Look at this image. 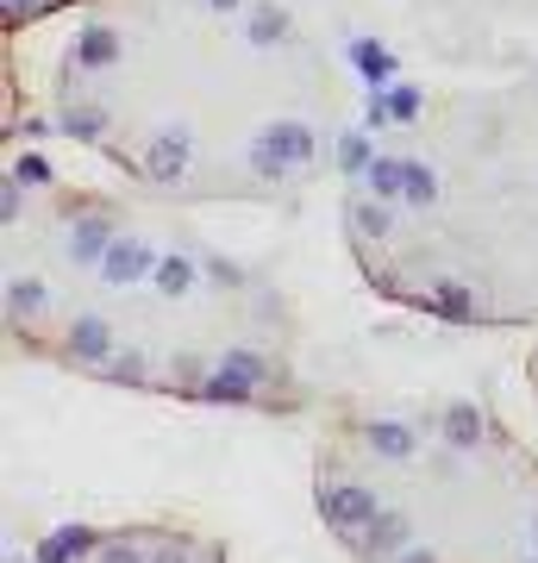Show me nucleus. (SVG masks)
Here are the masks:
<instances>
[{
  "instance_id": "nucleus-5",
  "label": "nucleus",
  "mask_w": 538,
  "mask_h": 563,
  "mask_svg": "<svg viewBox=\"0 0 538 563\" xmlns=\"http://www.w3.org/2000/svg\"><path fill=\"white\" fill-rule=\"evenodd\" d=\"M51 563H232L220 539L169 520H125V526H81L57 539Z\"/></svg>"
},
{
  "instance_id": "nucleus-3",
  "label": "nucleus",
  "mask_w": 538,
  "mask_h": 563,
  "mask_svg": "<svg viewBox=\"0 0 538 563\" xmlns=\"http://www.w3.org/2000/svg\"><path fill=\"white\" fill-rule=\"evenodd\" d=\"M344 244L388 307L538 325V51L363 107L344 151Z\"/></svg>"
},
{
  "instance_id": "nucleus-4",
  "label": "nucleus",
  "mask_w": 538,
  "mask_h": 563,
  "mask_svg": "<svg viewBox=\"0 0 538 563\" xmlns=\"http://www.w3.org/2000/svg\"><path fill=\"white\" fill-rule=\"evenodd\" d=\"M314 514L351 563H538V451L463 395L339 401Z\"/></svg>"
},
{
  "instance_id": "nucleus-1",
  "label": "nucleus",
  "mask_w": 538,
  "mask_h": 563,
  "mask_svg": "<svg viewBox=\"0 0 538 563\" xmlns=\"http://www.w3.org/2000/svg\"><path fill=\"white\" fill-rule=\"evenodd\" d=\"M0 325L20 357L151 401L314 407L276 276L207 239L188 207L69 176L20 139L0 169Z\"/></svg>"
},
{
  "instance_id": "nucleus-2",
  "label": "nucleus",
  "mask_w": 538,
  "mask_h": 563,
  "mask_svg": "<svg viewBox=\"0 0 538 563\" xmlns=\"http://www.w3.org/2000/svg\"><path fill=\"white\" fill-rule=\"evenodd\" d=\"M51 120L144 195H307L363 125V88L295 0H95L51 63Z\"/></svg>"
},
{
  "instance_id": "nucleus-7",
  "label": "nucleus",
  "mask_w": 538,
  "mask_h": 563,
  "mask_svg": "<svg viewBox=\"0 0 538 563\" xmlns=\"http://www.w3.org/2000/svg\"><path fill=\"white\" fill-rule=\"evenodd\" d=\"M526 388H532V401H538V325H532V351H526Z\"/></svg>"
},
{
  "instance_id": "nucleus-6",
  "label": "nucleus",
  "mask_w": 538,
  "mask_h": 563,
  "mask_svg": "<svg viewBox=\"0 0 538 563\" xmlns=\"http://www.w3.org/2000/svg\"><path fill=\"white\" fill-rule=\"evenodd\" d=\"M95 0H0V25H7V38H20L32 25L44 20H63V13H88Z\"/></svg>"
}]
</instances>
